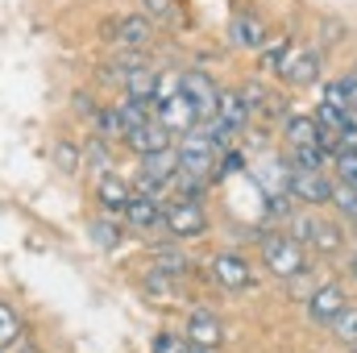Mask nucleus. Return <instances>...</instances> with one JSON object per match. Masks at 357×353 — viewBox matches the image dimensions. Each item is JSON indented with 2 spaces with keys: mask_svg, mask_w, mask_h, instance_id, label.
Returning a JSON list of instances; mask_svg holds the SVG:
<instances>
[{
  "mask_svg": "<svg viewBox=\"0 0 357 353\" xmlns=\"http://www.w3.org/2000/svg\"><path fill=\"white\" fill-rule=\"evenodd\" d=\"M328 329H333V337H337L341 345H349V350H354V345H357V308H354V303H345V308L333 316V324H328Z\"/></svg>",
  "mask_w": 357,
  "mask_h": 353,
  "instance_id": "4be33fe9",
  "label": "nucleus"
},
{
  "mask_svg": "<svg viewBox=\"0 0 357 353\" xmlns=\"http://www.w3.org/2000/svg\"><path fill=\"white\" fill-rule=\"evenodd\" d=\"M324 158H328V150H320V146H291L295 171H324Z\"/></svg>",
  "mask_w": 357,
  "mask_h": 353,
  "instance_id": "393cba45",
  "label": "nucleus"
},
{
  "mask_svg": "<svg viewBox=\"0 0 357 353\" xmlns=\"http://www.w3.org/2000/svg\"><path fill=\"white\" fill-rule=\"evenodd\" d=\"M337 175H341V183H354L357 187V150H337Z\"/></svg>",
  "mask_w": 357,
  "mask_h": 353,
  "instance_id": "473e14b6",
  "label": "nucleus"
},
{
  "mask_svg": "<svg viewBox=\"0 0 357 353\" xmlns=\"http://www.w3.org/2000/svg\"><path fill=\"white\" fill-rule=\"evenodd\" d=\"M125 220H129L137 233L162 229V200H158V195H150V191H133V200L125 204Z\"/></svg>",
  "mask_w": 357,
  "mask_h": 353,
  "instance_id": "ddd939ff",
  "label": "nucleus"
},
{
  "mask_svg": "<svg viewBox=\"0 0 357 353\" xmlns=\"http://www.w3.org/2000/svg\"><path fill=\"white\" fill-rule=\"evenodd\" d=\"M287 142L291 146H320V125H316V117H303V112H295V117H287Z\"/></svg>",
  "mask_w": 357,
  "mask_h": 353,
  "instance_id": "aec40b11",
  "label": "nucleus"
},
{
  "mask_svg": "<svg viewBox=\"0 0 357 353\" xmlns=\"http://www.w3.org/2000/svg\"><path fill=\"white\" fill-rule=\"evenodd\" d=\"M125 146H129L137 158H146V154H162V150H171V129L158 125V121H146V125H137V129L125 133Z\"/></svg>",
  "mask_w": 357,
  "mask_h": 353,
  "instance_id": "f8f14e48",
  "label": "nucleus"
},
{
  "mask_svg": "<svg viewBox=\"0 0 357 353\" xmlns=\"http://www.w3.org/2000/svg\"><path fill=\"white\" fill-rule=\"evenodd\" d=\"M320 67H324L320 46H295L291 63L282 67V80H287V84H295V88H312V84L320 80Z\"/></svg>",
  "mask_w": 357,
  "mask_h": 353,
  "instance_id": "9d476101",
  "label": "nucleus"
},
{
  "mask_svg": "<svg viewBox=\"0 0 357 353\" xmlns=\"http://www.w3.org/2000/svg\"><path fill=\"white\" fill-rule=\"evenodd\" d=\"M142 13L158 25V21H175L178 17V0H142Z\"/></svg>",
  "mask_w": 357,
  "mask_h": 353,
  "instance_id": "c85d7f7f",
  "label": "nucleus"
},
{
  "mask_svg": "<svg viewBox=\"0 0 357 353\" xmlns=\"http://www.w3.org/2000/svg\"><path fill=\"white\" fill-rule=\"evenodd\" d=\"M250 117H254V112H250V100H245L241 91H220V100H216V117H212L216 125H225L229 133H241V129L250 125Z\"/></svg>",
  "mask_w": 357,
  "mask_h": 353,
  "instance_id": "2eb2a0df",
  "label": "nucleus"
},
{
  "mask_svg": "<svg viewBox=\"0 0 357 353\" xmlns=\"http://www.w3.org/2000/svg\"><path fill=\"white\" fill-rule=\"evenodd\" d=\"M229 42H233L237 50H262L270 42V25L258 13L241 8V13H233V21H229Z\"/></svg>",
  "mask_w": 357,
  "mask_h": 353,
  "instance_id": "1a4fd4ad",
  "label": "nucleus"
},
{
  "mask_svg": "<svg viewBox=\"0 0 357 353\" xmlns=\"http://www.w3.org/2000/svg\"><path fill=\"white\" fill-rule=\"evenodd\" d=\"M328 204H337L341 216L357 220V187L354 183H333V200H328Z\"/></svg>",
  "mask_w": 357,
  "mask_h": 353,
  "instance_id": "a878e982",
  "label": "nucleus"
},
{
  "mask_svg": "<svg viewBox=\"0 0 357 353\" xmlns=\"http://www.w3.org/2000/svg\"><path fill=\"white\" fill-rule=\"evenodd\" d=\"M345 88H349V108H357V71L345 75Z\"/></svg>",
  "mask_w": 357,
  "mask_h": 353,
  "instance_id": "72a5a7b5",
  "label": "nucleus"
},
{
  "mask_svg": "<svg viewBox=\"0 0 357 353\" xmlns=\"http://www.w3.org/2000/svg\"><path fill=\"white\" fill-rule=\"evenodd\" d=\"M178 175V158L175 150H162V154H146L142 158V171H137V191H150V195H158V191H167Z\"/></svg>",
  "mask_w": 357,
  "mask_h": 353,
  "instance_id": "39448f33",
  "label": "nucleus"
},
{
  "mask_svg": "<svg viewBox=\"0 0 357 353\" xmlns=\"http://www.w3.org/2000/svg\"><path fill=\"white\" fill-rule=\"evenodd\" d=\"M88 233L100 250H116V246H121V225H116L112 216H96L88 225Z\"/></svg>",
  "mask_w": 357,
  "mask_h": 353,
  "instance_id": "b1692460",
  "label": "nucleus"
},
{
  "mask_svg": "<svg viewBox=\"0 0 357 353\" xmlns=\"http://www.w3.org/2000/svg\"><path fill=\"white\" fill-rule=\"evenodd\" d=\"M178 91L199 108V117L204 121H212L216 117V100H220V88L212 84V75L208 71H199V67H191V71H183L178 75Z\"/></svg>",
  "mask_w": 357,
  "mask_h": 353,
  "instance_id": "423d86ee",
  "label": "nucleus"
},
{
  "mask_svg": "<svg viewBox=\"0 0 357 353\" xmlns=\"http://www.w3.org/2000/svg\"><path fill=\"white\" fill-rule=\"evenodd\" d=\"M187 353H216V350H204V345H191Z\"/></svg>",
  "mask_w": 357,
  "mask_h": 353,
  "instance_id": "c9c22d12",
  "label": "nucleus"
},
{
  "mask_svg": "<svg viewBox=\"0 0 357 353\" xmlns=\"http://www.w3.org/2000/svg\"><path fill=\"white\" fill-rule=\"evenodd\" d=\"M349 274H354V278H357V254H354V262H349Z\"/></svg>",
  "mask_w": 357,
  "mask_h": 353,
  "instance_id": "e433bc0d",
  "label": "nucleus"
},
{
  "mask_svg": "<svg viewBox=\"0 0 357 353\" xmlns=\"http://www.w3.org/2000/svg\"><path fill=\"white\" fill-rule=\"evenodd\" d=\"M345 117L349 112H341V108H333V104H316V125H320V133H341L345 129Z\"/></svg>",
  "mask_w": 357,
  "mask_h": 353,
  "instance_id": "bb28decb",
  "label": "nucleus"
},
{
  "mask_svg": "<svg viewBox=\"0 0 357 353\" xmlns=\"http://www.w3.org/2000/svg\"><path fill=\"white\" fill-rule=\"evenodd\" d=\"M345 246V233H341V225H333V220H320L316 225V237H312V250L316 254H337Z\"/></svg>",
  "mask_w": 357,
  "mask_h": 353,
  "instance_id": "5701e85b",
  "label": "nucleus"
},
{
  "mask_svg": "<svg viewBox=\"0 0 357 353\" xmlns=\"http://www.w3.org/2000/svg\"><path fill=\"white\" fill-rule=\"evenodd\" d=\"M208 266H212V278L220 287H229V291H241V287L254 283V266L245 262L241 254H216Z\"/></svg>",
  "mask_w": 357,
  "mask_h": 353,
  "instance_id": "4468645a",
  "label": "nucleus"
},
{
  "mask_svg": "<svg viewBox=\"0 0 357 353\" xmlns=\"http://www.w3.org/2000/svg\"><path fill=\"white\" fill-rule=\"evenodd\" d=\"M108 38H112L116 46H125V50H146V46L154 42V21H150L146 13L116 17V21L108 25Z\"/></svg>",
  "mask_w": 357,
  "mask_h": 353,
  "instance_id": "0eeeda50",
  "label": "nucleus"
},
{
  "mask_svg": "<svg viewBox=\"0 0 357 353\" xmlns=\"http://www.w3.org/2000/svg\"><path fill=\"white\" fill-rule=\"evenodd\" d=\"M162 229L175 237V241H191V237H204L208 233V212L199 200H171L162 208Z\"/></svg>",
  "mask_w": 357,
  "mask_h": 353,
  "instance_id": "7ed1b4c3",
  "label": "nucleus"
},
{
  "mask_svg": "<svg viewBox=\"0 0 357 353\" xmlns=\"http://www.w3.org/2000/svg\"><path fill=\"white\" fill-rule=\"evenodd\" d=\"M262 266H266L274 278H299L307 270V258H303V246L291 237V233H262Z\"/></svg>",
  "mask_w": 357,
  "mask_h": 353,
  "instance_id": "f257e3e1",
  "label": "nucleus"
},
{
  "mask_svg": "<svg viewBox=\"0 0 357 353\" xmlns=\"http://www.w3.org/2000/svg\"><path fill=\"white\" fill-rule=\"evenodd\" d=\"M183 337L191 341V345H204V350H216L220 341H225V324L212 316V312H195L191 320H187V329H183Z\"/></svg>",
  "mask_w": 357,
  "mask_h": 353,
  "instance_id": "dca6fc26",
  "label": "nucleus"
},
{
  "mask_svg": "<svg viewBox=\"0 0 357 353\" xmlns=\"http://www.w3.org/2000/svg\"><path fill=\"white\" fill-rule=\"evenodd\" d=\"M96 200H100V208H104V212H112V216H116V212H125V204L133 200V187H129L121 175H112V171H108V175H100V183H96Z\"/></svg>",
  "mask_w": 357,
  "mask_h": 353,
  "instance_id": "f3484780",
  "label": "nucleus"
},
{
  "mask_svg": "<svg viewBox=\"0 0 357 353\" xmlns=\"http://www.w3.org/2000/svg\"><path fill=\"white\" fill-rule=\"evenodd\" d=\"M349 353H357V345H354V350H349Z\"/></svg>",
  "mask_w": 357,
  "mask_h": 353,
  "instance_id": "4c0bfd02",
  "label": "nucleus"
},
{
  "mask_svg": "<svg viewBox=\"0 0 357 353\" xmlns=\"http://www.w3.org/2000/svg\"><path fill=\"white\" fill-rule=\"evenodd\" d=\"M241 171H245L241 150H225V154L216 158V171H212V179H229V175H241Z\"/></svg>",
  "mask_w": 357,
  "mask_h": 353,
  "instance_id": "c756f323",
  "label": "nucleus"
},
{
  "mask_svg": "<svg viewBox=\"0 0 357 353\" xmlns=\"http://www.w3.org/2000/svg\"><path fill=\"white\" fill-rule=\"evenodd\" d=\"M175 158H178V171H183V175L212 179V171H216V158H220V150L212 146V137H208L204 129H191V133H183V142H178Z\"/></svg>",
  "mask_w": 357,
  "mask_h": 353,
  "instance_id": "f03ea898",
  "label": "nucleus"
},
{
  "mask_svg": "<svg viewBox=\"0 0 357 353\" xmlns=\"http://www.w3.org/2000/svg\"><path fill=\"white\" fill-rule=\"evenodd\" d=\"M287 195L316 208V204H328V200H333V183L324 179V171H295V167H291V175H287Z\"/></svg>",
  "mask_w": 357,
  "mask_h": 353,
  "instance_id": "6e6552de",
  "label": "nucleus"
},
{
  "mask_svg": "<svg viewBox=\"0 0 357 353\" xmlns=\"http://www.w3.org/2000/svg\"><path fill=\"white\" fill-rule=\"evenodd\" d=\"M345 287L341 283H320L312 295H307V320L312 324H333V316L345 308Z\"/></svg>",
  "mask_w": 357,
  "mask_h": 353,
  "instance_id": "9b49d317",
  "label": "nucleus"
},
{
  "mask_svg": "<svg viewBox=\"0 0 357 353\" xmlns=\"http://www.w3.org/2000/svg\"><path fill=\"white\" fill-rule=\"evenodd\" d=\"M341 38V21H324V42H337Z\"/></svg>",
  "mask_w": 357,
  "mask_h": 353,
  "instance_id": "f704fd0d",
  "label": "nucleus"
},
{
  "mask_svg": "<svg viewBox=\"0 0 357 353\" xmlns=\"http://www.w3.org/2000/svg\"><path fill=\"white\" fill-rule=\"evenodd\" d=\"M324 104L349 112V88H345V80H328V84H324Z\"/></svg>",
  "mask_w": 357,
  "mask_h": 353,
  "instance_id": "2f4dec72",
  "label": "nucleus"
},
{
  "mask_svg": "<svg viewBox=\"0 0 357 353\" xmlns=\"http://www.w3.org/2000/svg\"><path fill=\"white\" fill-rule=\"evenodd\" d=\"M154 121H158V125H167L171 133H191V129H199V125H204L199 108H195L183 91H171V96L154 100Z\"/></svg>",
  "mask_w": 357,
  "mask_h": 353,
  "instance_id": "20e7f679",
  "label": "nucleus"
},
{
  "mask_svg": "<svg viewBox=\"0 0 357 353\" xmlns=\"http://www.w3.org/2000/svg\"><path fill=\"white\" fill-rule=\"evenodd\" d=\"M295 46H299L295 38H278V42L270 38L266 46H262V63H258V67H262L266 75H282V67L291 63V54H295Z\"/></svg>",
  "mask_w": 357,
  "mask_h": 353,
  "instance_id": "6ab92c4d",
  "label": "nucleus"
},
{
  "mask_svg": "<svg viewBox=\"0 0 357 353\" xmlns=\"http://www.w3.org/2000/svg\"><path fill=\"white\" fill-rule=\"evenodd\" d=\"M96 133H100V137H108V142H125L129 125H125V117H121V108H116V104L96 108Z\"/></svg>",
  "mask_w": 357,
  "mask_h": 353,
  "instance_id": "412c9836",
  "label": "nucleus"
},
{
  "mask_svg": "<svg viewBox=\"0 0 357 353\" xmlns=\"http://www.w3.org/2000/svg\"><path fill=\"white\" fill-rule=\"evenodd\" d=\"M125 96L133 100H158V67H125Z\"/></svg>",
  "mask_w": 357,
  "mask_h": 353,
  "instance_id": "a211bd4d",
  "label": "nucleus"
},
{
  "mask_svg": "<svg viewBox=\"0 0 357 353\" xmlns=\"http://www.w3.org/2000/svg\"><path fill=\"white\" fill-rule=\"evenodd\" d=\"M17 337H21V316L0 299V350H4V345H13Z\"/></svg>",
  "mask_w": 357,
  "mask_h": 353,
  "instance_id": "cd10ccee",
  "label": "nucleus"
},
{
  "mask_svg": "<svg viewBox=\"0 0 357 353\" xmlns=\"http://www.w3.org/2000/svg\"><path fill=\"white\" fill-rule=\"evenodd\" d=\"M187 350H191V341L183 333H158L154 345H150V353H187Z\"/></svg>",
  "mask_w": 357,
  "mask_h": 353,
  "instance_id": "7c9ffc66",
  "label": "nucleus"
}]
</instances>
